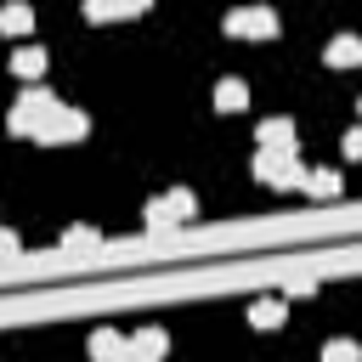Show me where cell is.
<instances>
[{"mask_svg":"<svg viewBox=\"0 0 362 362\" xmlns=\"http://www.w3.org/2000/svg\"><path fill=\"white\" fill-rule=\"evenodd\" d=\"M249 322H255V328H283V300H277V294H272V300H255V305H249Z\"/></svg>","mask_w":362,"mask_h":362,"instance_id":"cell-14","label":"cell"},{"mask_svg":"<svg viewBox=\"0 0 362 362\" xmlns=\"http://www.w3.org/2000/svg\"><path fill=\"white\" fill-rule=\"evenodd\" d=\"M345 158H362V124H356V130H345Z\"/></svg>","mask_w":362,"mask_h":362,"instance_id":"cell-18","label":"cell"},{"mask_svg":"<svg viewBox=\"0 0 362 362\" xmlns=\"http://www.w3.org/2000/svg\"><path fill=\"white\" fill-rule=\"evenodd\" d=\"M322 57H328V68H356V62H362V40H356V34H334Z\"/></svg>","mask_w":362,"mask_h":362,"instance_id":"cell-9","label":"cell"},{"mask_svg":"<svg viewBox=\"0 0 362 362\" xmlns=\"http://www.w3.org/2000/svg\"><path fill=\"white\" fill-rule=\"evenodd\" d=\"M74 136H85V113H79V107H57V113L40 124L34 141H74Z\"/></svg>","mask_w":362,"mask_h":362,"instance_id":"cell-5","label":"cell"},{"mask_svg":"<svg viewBox=\"0 0 362 362\" xmlns=\"http://www.w3.org/2000/svg\"><path fill=\"white\" fill-rule=\"evenodd\" d=\"M141 11H147L141 0H85L90 23H119V17H141Z\"/></svg>","mask_w":362,"mask_h":362,"instance_id":"cell-7","label":"cell"},{"mask_svg":"<svg viewBox=\"0 0 362 362\" xmlns=\"http://www.w3.org/2000/svg\"><path fill=\"white\" fill-rule=\"evenodd\" d=\"M356 113H362V96H356Z\"/></svg>","mask_w":362,"mask_h":362,"instance_id":"cell-19","label":"cell"},{"mask_svg":"<svg viewBox=\"0 0 362 362\" xmlns=\"http://www.w3.org/2000/svg\"><path fill=\"white\" fill-rule=\"evenodd\" d=\"M232 40H277V11L272 6H243V11H226V23H221Z\"/></svg>","mask_w":362,"mask_h":362,"instance_id":"cell-3","label":"cell"},{"mask_svg":"<svg viewBox=\"0 0 362 362\" xmlns=\"http://www.w3.org/2000/svg\"><path fill=\"white\" fill-rule=\"evenodd\" d=\"M322 362H362V345L356 339H328L322 345Z\"/></svg>","mask_w":362,"mask_h":362,"instance_id":"cell-16","label":"cell"},{"mask_svg":"<svg viewBox=\"0 0 362 362\" xmlns=\"http://www.w3.org/2000/svg\"><path fill=\"white\" fill-rule=\"evenodd\" d=\"M124 351H130L124 334H113V328H96L90 334V362H124Z\"/></svg>","mask_w":362,"mask_h":362,"instance_id":"cell-8","label":"cell"},{"mask_svg":"<svg viewBox=\"0 0 362 362\" xmlns=\"http://www.w3.org/2000/svg\"><path fill=\"white\" fill-rule=\"evenodd\" d=\"M198 204H192V192L187 187H175V192H164V198H153L147 204V226H175V221H187Z\"/></svg>","mask_w":362,"mask_h":362,"instance_id":"cell-4","label":"cell"},{"mask_svg":"<svg viewBox=\"0 0 362 362\" xmlns=\"http://www.w3.org/2000/svg\"><path fill=\"white\" fill-rule=\"evenodd\" d=\"M96 243V226H68L62 232V249H90Z\"/></svg>","mask_w":362,"mask_h":362,"instance_id":"cell-17","label":"cell"},{"mask_svg":"<svg viewBox=\"0 0 362 362\" xmlns=\"http://www.w3.org/2000/svg\"><path fill=\"white\" fill-rule=\"evenodd\" d=\"M11 74H17V79H40V74H45V45H23V51H11Z\"/></svg>","mask_w":362,"mask_h":362,"instance_id":"cell-10","label":"cell"},{"mask_svg":"<svg viewBox=\"0 0 362 362\" xmlns=\"http://www.w3.org/2000/svg\"><path fill=\"white\" fill-rule=\"evenodd\" d=\"M260 147H294V119H260Z\"/></svg>","mask_w":362,"mask_h":362,"instance_id":"cell-12","label":"cell"},{"mask_svg":"<svg viewBox=\"0 0 362 362\" xmlns=\"http://www.w3.org/2000/svg\"><path fill=\"white\" fill-rule=\"evenodd\" d=\"M141 6H147V0H141Z\"/></svg>","mask_w":362,"mask_h":362,"instance_id":"cell-20","label":"cell"},{"mask_svg":"<svg viewBox=\"0 0 362 362\" xmlns=\"http://www.w3.org/2000/svg\"><path fill=\"white\" fill-rule=\"evenodd\" d=\"M0 28H6V34H28V28H34V11H28L23 0H11V6L0 11Z\"/></svg>","mask_w":362,"mask_h":362,"instance_id":"cell-15","label":"cell"},{"mask_svg":"<svg viewBox=\"0 0 362 362\" xmlns=\"http://www.w3.org/2000/svg\"><path fill=\"white\" fill-rule=\"evenodd\" d=\"M164 345H170V334H164V328H136V334H130L124 362H158V356H164Z\"/></svg>","mask_w":362,"mask_h":362,"instance_id":"cell-6","label":"cell"},{"mask_svg":"<svg viewBox=\"0 0 362 362\" xmlns=\"http://www.w3.org/2000/svg\"><path fill=\"white\" fill-rule=\"evenodd\" d=\"M215 107H221V113L249 107V85H243V79H221V85H215Z\"/></svg>","mask_w":362,"mask_h":362,"instance_id":"cell-11","label":"cell"},{"mask_svg":"<svg viewBox=\"0 0 362 362\" xmlns=\"http://www.w3.org/2000/svg\"><path fill=\"white\" fill-rule=\"evenodd\" d=\"M300 187H305L311 198H339V175H334V170H305Z\"/></svg>","mask_w":362,"mask_h":362,"instance_id":"cell-13","label":"cell"},{"mask_svg":"<svg viewBox=\"0 0 362 362\" xmlns=\"http://www.w3.org/2000/svg\"><path fill=\"white\" fill-rule=\"evenodd\" d=\"M300 175H305V170H300L294 147H260V153H255V181H260V187L283 192V187H294Z\"/></svg>","mask_w":362,"mask_h":362,"instance_id":"cell-1","label":"cell"},{"mask_svg":"<svg viewBox=\"0 0 362 362\" xmlns=\"http://www.w3.org/2000/svg\"><path fill=\"white\" fill-rule=\"evenodd\" d=\"M57 107H62V102H57L45 85H34V90H23V96H17V107H11V119H6V124H11L17 136H40V124H45Z\"/></svg>","mask_w":362,"mask_h":362,"instance_id":"cell-2","label":"cell"}]
</instances>
